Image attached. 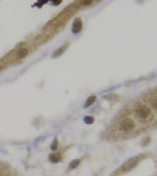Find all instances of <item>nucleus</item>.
Segmentation results:
<instances>
[{
	"mask_svg": "<svg viewBox=\"0 0 157 176\" xmlns=\"http://www.w3.org/2000/svg\"><path fill=\"white\" fill-rule=\"evenodd\" d=\"M135 128V124H134L132 118H124L123 121L119 123V130L123 132H129L132 131Z\"/></svg>",
	"mask_w": 157,
	"mask_h": 176,
	"instance_id": "f257e3e1",
	"label": "nucleus"
},
{
	"mask_svg": "<svg viewBox=\"0 0 157 176\" xmlns=\"http://www.w3.org/2000/svg\"><path fill=\"white\" fill-rule=\"evenodd\" d=\"M57 147H58V139H55L51 144V150L55 151V150H57Z\"/></svg>",
	"mask_w": 157,
	"mask_h": 176,
	"instance_id": "ddd939ff",
	"label": "nucleus"
},
{
	"mask_svg": "<svg viewBox=\"0 0 157 176\" xmlns=\"http://www.w3.org/2000/svg\"><path fill=\"white\" fill-rule=\"evenodd\" d=\"M78 165H80V159H74L69 165V169H76Z\"/></svg>",
	"mask_w": 157,
	"mask_h": 176,
	"instance_id": "9b49d317",
	"label": "nucleus"
},
{
	"mask_svg": "<svg viewBox=\"0 0 157 176\" xmlns=\"http://www.w3.org/2000/svg\"><path fill=\"white\" fill-rule=\"evenodd\" d=\"M136 116L140 120H146L151 115V109L146 105H140L136 108Z\"/></svg>",
	"mask_w": 157,
	"mask_h": 176,
	"instance_id": "f03ea898",
	"label": "nucleus"
},
{
	"mask_svg": "<svg viewBox=\"0 0 157 176\" xmlns=\"http://www.w3.org/2000/svg\"><path fill=\"white\" fill-rule=\"evenodd\" d=\"M139 161V158L138 157H133V158H131V159H129L127 163H125V165L123 166V170L124 171H130L132 170V169H134L136 167V165L138 163Z\"/></svg>",
	"mask_w": 157,
	"mask_h": 176,
	"instance_id": "7ed1b4c3",
	"label": "nucleus"
},
{
	"mask_svg": "<svg viewBox=\"0 0 157 176\" xmlns=\"http://www.w3.org/2000/svg\"><path fill=\"white\" fill-rule=\"evenodd\" d=\"M28 54V49L27 48H21L17 51V59H23L25 58Z\"/></svg>",
	"mask_w": 157,
	"mask_h": 176,
	"instance_id": "39448f33",
	"label": "nucleus"
},
{
	"mask_svg": "<svg viewBox=\"0 0 157 176\" xmlns=\"http://www.w3.org/2000/svg\"><path fill=\"white\" fill-rule=\"evenodd\" d=\"M84 122L86 124H92L94 122V118L93 116L87 115V116H85V118H84Z\"/></svg>",
	"mask_w": 157,
	"mask_h": 176,
	"instance_id": "f8f14e48",
	"label": "nucleus"
},
{
	"mask_svg": "<svg viewBox=\"0 0 157 176\" xmlns=\"http://www.w3.org/2000/svg\"><path fill=\"white\" fill-rule=\"evenodd\" d=\"M97 101V97L95 95H91V97H89L86 101V104H85V107H89V106H91L94 102Z\"/></svg>",
	"mask_w": 157,
	"mask_h": 176,
	"instance_id": "6e6552de",
	"label": "nucleus"
},
{
	"mask_svg": "<svg viewBox=\"0 0 157 176\" xmlns=\"http://www.w3.org/2000/svg\"><path fill=\"white\" fill-rule=\"evenodd\" d=\"M67 46H68V44H66V45H63L62 47L58 48V49L56 50L55 53L52 54V57H53V58H57V57H59V56H61L63 53H64V51H65V49H66V48H67Z\"/></svg>",
	"mask_w": 157,
	"mask_h": 176,
	"instance_id": "0eeeda50",
	"label": "nucleus"
},
{
	"mask_svg": "<svg viewBox=\"0 0 157 176\" xmlns=\"http://www.w3.org/2000/svg\"><path fill=\"white\" fill-rule=\"evenodd\" d=\"M0 70H1V67H0Z\"/></svg>",
	"mask_w": 157,
	"mask_h": 176,
	"instance_id": "4468645a",
	"label": "nucleus"
},
{
	"mask_svg": "<svg viewBox=\"0 0 157 176\" xmlns=\"http://www.w3.org/2000/svg\"><path fill=\"white\" fill-rule=\"evenodd\" d=\"M82 29V20L80 18H76L73 22V26H72V33L73 34H78L80 31Z\"/></svg>",
	"mask_w": 157,
	"mask_h": 176,
	"instance_id": "20e7f679",
	"label": "nucleus"
},
{
	"mask_svg": "<svg viewBox=\"0 0 157 176\" xmlns=\"http://www.w3.org/2000/svg\"><path fill=\"white\" fill-rule=\"evenodd\" d=\"M92 3H93V0H80L78 1V4L82 6H91Z\"/></svg>",
	"mask_w": 157,
	"mask_h": 176,
	"instance_id": "9d476101",
	"label": "nucleus"
},
{
	"mask_svg": "<svg viewBox=\"0 0 157 176\" xmlns=\"http://www.w3.org/2000/svg\"><path fill=\"white\" fill-rule=\"evenodd\" d=\"M61 159H62V157H61V155L59 153H51L49 155V160L51 163H59Z\"/></svg>",
	"mask_w": 157,
	"mask_h": 176,
	"instance_id": "423d86ee",
	"label": "nucleus"
},
{
	"mask_svg": "<svg viewBox=\"0 0 157 176\" xmlns=\"http://www.w3.org/2000/svg\"><path fill=\"white\" fill-rule=\"evenodd\" d=\"M105 99L106 100H109V101H117L118 100V95L116 93H110V95H105Z\"/></svg>",
	"mask_w": 157,
	"mask_h": 176,
	"instance_id": "1a4fd4ad",
	"label": "nucleus"
}]
</instances>
